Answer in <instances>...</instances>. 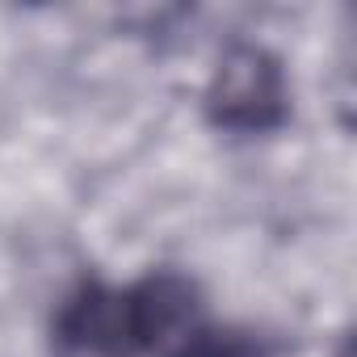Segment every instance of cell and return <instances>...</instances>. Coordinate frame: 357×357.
Returning a JSON list of instances; mask_svg holds the SVG:
<instances>
[{
  "mask_svg": "<svg viewBox=\"0 0 357 357\" xmlns=\"http://www.w3.org/2000/svg\"><path fill=\"white\" fill-rule=\"evenodd\" d=\"M290 114V89L278 55L257 43H236L211 84H206V118L231 135H265L278 130Z\"/></svg>",
  "mask_w": 357,
  "mask_h": 357,
  "instance_id": "1",
  "label": "cell"
},
{
  "mask_svg": "<svg viewBox=\"0 0 357 357\" xmlns=\"http://www.w3.org/2000/svg\"><path fill=\"white\" fill-rule=\"evenodd\" d=\"M126 294H130V324H135L139 353L181 357L206 332L202 294L181 273H168V269L164 273H147Z\"/></svg>",
  "mask_w": 357,
  "mask_h": 357,
  "instance_id": "2",
  "label": "cell"
},
{
  "mask_svg": "<svg viewBox=\"0 0 357 357\" xmlns=\"http://www.w3.org/2000/svg\"><path fill=\"white\" fill-rule=\"evenodd\" d=\"M130 294L84 282L55 319V357H135Z\"/></svg>",
  "mask_w": 357,
  "mask_h": 357,
  "instance_id": "3",
  "label": "cell"
},
{
  "mask_svg": "<svg viewBox=\"0 0 357 357\" xmlns=\"http://www.w3.org/2000/svg\"><path fill=\"white\" fill-rule=\"evenodd\" d=\"M181 357H269V344L252 332H236V328H211L181 353Z\"/></svg>",
  "mask_w": 357,
  "mask_h": 357,
  "instance_id": "4",
  "label": "cell"
},
{
  "mask_svg": "<svg viewBox=\"0 0 357 357\" xmlns=\"http://www.w3.org/2000/svg\"><path fill=\"white\" fill-rule=\"evenodd\" d=\"M336 357H353V349H349V340H340V349H336Z\"/></svg>",
  "mask_w": 357,
  "mask_h": 357,
  "instance_id": "5",
  "label": "cell"
}]
</instances>
